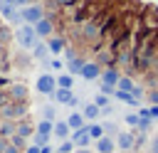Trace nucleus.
I'll use <instances>...</instances> for the list:
<instances>
[{"label":"nucleus","instance_id":"obj_1","mask_svg":"<svg viewBox=\"0 0 158 153\" xmlns=\"http://www.w3.org/2000/svg\"><path fill=\"white\" fill-rule=\"evenodd\" d=\"M15 39H17V44H20L22 49H35V44L40 42V35H37L35 25L22 22V25L15 30Z\"/></svg>","mask_w":158,"mask_h":153},{"label":"nucleus","instance_id":"obj_2","mask_svg":"<svg viewBox=\"0 0 158 153\" xmlns=\"http://www.w3.org/2000/svg\"><path fill=\"white\" fill-rule=\"evenodd\" d=\"M35 89H37L40 94H44V96H54V91L59 89V86H57V76H54V74H49V72L40 74V76H37V81H35Z\"/></svg>","mask_w":158,"mask_h":153},{"label":"nucleus","instance_id":"obj_3","mask_svg":"<svg viewBox=\"0 0 158 153\" xmlns=\"http://www.w3.org/2000/svg\"><path fill=\"white\" fill-rule=\"evenodd\" d=\"M116 148H118V151H123V153L136 151V128L118 131V133H116Z\"/></svg>","mask_w":158,"mask_h":153},{"label":"nucleus","instance_id":"obj_4","mask_svg":"<svg viewBox=\"0 0 158 153\" xmlns=\"http://www.w3.org/2000/svg\"><path fill=\"white\" fill-rule=\"evenodd\" d=\"M20 17H22V22H27V25H37V22L44 20L47 15H44V7H42V5H25V7L20 10Z\"/></svg>","mask_w":158,"mask_h":153},{"label":"nucleus","instance_id":"obj_5","mask_svg":"<svg viewBox=\"0 0 158 153\" xmlns=\"http://www.w3.org/2000/svg\"><path fill=\"white\" fill-rule=\"evenodd\" d=\"M0 114H2V118L15 121V118H22L27 114V106H25V101H12V104H5L0 109Z\"/></svg>","mask_w":158,"mask_h":153},{"label":"nucleus","instance_id":"obj_6","mask_svg":"<svg viewBox=\"0 0 158 153\" xmlns=\"http://www.w3.org/2000/svg\"><path fill=\"white\" fill-rule=\"evenodd\" d=\"M0 15L7 20V22H20L22 17H20V10H17V5L12 2V0H0Z\"/></svg>","mask_w":158,"mask_h":153},{"label":"nucleus","instance_id":"obj_7","mask_svg":"<svg viewBox=\"0 0 158 153\" xmlns=\"http://www.w3.org/2000/svg\"><path fill=\"white\" fill-rule=\"evenodd\" d=\"M101 72H104V69H101V64H99V62H86L79 76H81V79H86V81H94V79H101Z\"/></svg>","mask_w":158,"mask_h":153},{"label":"nucleus","instance_id":"obj_8","mask_svg":"<svg viewBox=\"0 0 158 153\" xmlns=\"http://www.w3.org/2000/svg\"><path fill=\"white\" fill-rule=\"evenodd\" d=\"M72 141H74L77 148H89V146L94 143V138L89 136V128H86V126L79 128V131H72Z\"/></svg>","mask_w":158,"mask_h":153},{"label":"nucleus","instance_id":"obj_9","mask_svg":"<svg viewBox=\"0 0 158 153\" xmlns=\"http://www.w3.org/2000/svg\"><path fill=\"white\" fill-rule=\"evenodd\" d=\"M54 101H57V104H64V106H77V104H79V99L74 96L72 89H57V91H54Z\"/></svg>","mask_w":158,"mask_h":153},{"label":"nucleus","instance_id":"obj_10","mask_svg":"<svg viewBox=\"0 0 158 153\" xmlns=\"http://www.w3.org/2000/svg\"><path fill=\"white\" fill-rule=\"evenodd\" d=\"M118 79H121L118 67H106V69L101 72V86H116Z\"/></svg>","mask_w":158,"mask_h":153},{"label":"nucleus","instance_id":"obj_11","mask_svg":"<svg viewBox=\"0 0 158 153\" xmlns=\"http://www.w3.org/2000/svg\"><path fill=\"white\" fill-rule=\"evenodd\" d=\"M94 146H96V153H116V151H118L114 136H104V138L94 141Z\"/></svg>","mask_w":158,"mask_h":153},{"label":"nucleus","instance_id":"obj_12","mask_svg":"<svg viewBox=\"0 0 158 153\" xmlns=\"http://www.w3.org/2000/svg\"><path fill=\"white\" fill-rule=\"evenodd\" d=\"M114 99L116 101H121V104H128V106H133V109H138V96L136 94H131V91H121V89H116L114 91Z\"/></svg>","mask_w":158,"mask_h":153},{"label":"nucleus","instance_id":"obj_13","mask_svg":"<svg viewBox=\"0 0 158 153\" xmlns=\"http://www.w3.org/2000/svg\"><path fill=\"white\" fill-rule=\"evenodd\" d=\"M52 136H54V138H59V141L72 138V128H69L67 118H64V121H54V131H52Z\"/></svg>","mask_w":158,"mask_h":153},{"label":"nucleus","instance_id":"obj_14","mask_svg":"<svg viewBox=\"0 0 158 153\" xmlns=\"http://www.w3.org/2000/svg\"><path fill=\"white\" fill-rule=\"evenodd\" d=\"M35 30H37V35H40V37H47V39H49V37H52V32H54V22H52L49 17H44V20H40V22L35 25Z\"/></svg>","mask_w":158,"mask_h":153},{"label":"nucleus","instance_id":"obj_15","mask_svg":"<svg viewBox=\"0 0 158 153\" xmlns=\"http://www.w3.org/2000/svg\"><path fill=\"white\" fill-rule=\"evenodd\" d=\"M67 123H69V128H72V131H79V128H84V126H86V118H84V114H81V111H72V114L67 116Z\"/></svg>","mask_w":158,"mask_h":153},{"label":"nucleus","instance_id":"obj_16","mask_svg":"<svg viewBox=\"0 0 158 153\" xmlns=\"http://www.w3.org/2000/svg\"><path fill=\"white\" fill-rule=\"evenodd\" d=\"M47 47H49V52L57 57V54H62V52L67 49V42H64V37H54V35H52V37L47 39Z\"/></svg>","mask_w":158,"mask_h":153},{"label":"nucleus","instance_id":"obj_17","mask_svg":"<svg viewBox=\"0 0 158 153\" xmlns=\"http://www.w3.org/2000/svg\"><path fill=\"white\" fill-rule=\"evenodd\" d=\"M7 94H10L12 101H25V99H27V86H25V84H10Z\"/></svg>","mask_w":158,"mask_h":153},{"label":"nucleus","instance_id":"obj_18","mask_svg":"<svg viewBox=\"0 0 158 153\" xmlns=\"http://www.w3.org/2000/svg\"><path fill=\"white\" fill-rule=\"evenodd\" d=\"M81 114H84V118L91 123V121H99V116H101V106H96L94 101H89L84 109H81Z\"/></svg>","mask_w":158,"mask_h":153},{"label":"nucleus","instance_id":"obj_19","mask_svg":"<svg viewBox=\"0 0 158 153\" xmlns=\"http://www.w3.org/2000/svg\"><path fill=\"white\" fill-rule=\"evenodd\" d=\"M86 128H89V136H91L94 141H99V138H104V136H106V128H104V123H99V121L86 123Z\"/></svg>","mask_w":158,"mask_h":153},{"label":"nucleus","instance_id":"obj_20","mask_svg":"<svg viewBox=\"0 0 158 153\" xmlns=\"http://www.w3.org/2000/svg\"><path fill=\"white\" fill-rule=\"evenodd\" d=\"M84 64H86V59H81V57H74V59H69V62H67V72L77 76V74H81Z\"/></svg>","mask_w":158,"mask_h":153},{"label":"nucleus","instance_id":"obj_21","mask_svg":"<svg viewBox=\"0 0 158 153\" xmlns=\"http://www.w3.org/2000/svg\"><path fill=\"white\" fill-rule=\"evenodd\" d=\"M136 86H138V84H136L133 76H128V74H121V79H118V84H116V89H121V91H131V94H133Z\"/></svg>","mask_w":158,"mask_h":153},{"label":"nucleus","instance_id":"obj_22","mask_svg":"<svg viewBox=\"0 0 158 153\" xmlns=\"http://www.w3.org/2000/svg\"><path fill=\"white\" fill-rule=\"evenodd\" d=\"M35 131H37V126H32V123H27V121H20L17 123V136H22V138H32L35 136Z\"/></svg>","mask_w":158,"mask_h":153},{"label":"nucleus","instance_id":"obj_23","mask_svg":"<svg viewBox=\"0 0 158 153\" xmlns=\"http://www.w3.org/2000/svg\"><path fill=\"white\" fill-rule=\"evenodd\" d=\"M15 131H17V123H12L7 118L0 123V138H10V136H15Z\"/></svg>","mask_w":158,"mask_h":153},{"label":"nucleus","instance_id":"obj_24","mask_svg":"<svg viewBox=\"0 0 158 153\" xmlns=\"http://www.w3.org/2000/svg\"><path fill=\"white\" fill-rule=\"evenodd\" d=\"M49 54H52V52H49V47H47V44H42V42H37V44H35V49H32V57H35V59H40V62H42V59H47Z\"/></svg>","mask_w":158,"mask_h":153},{"label":"nucleus","instance_id":"obj_25","mask_svg":"<svg viewBox=\"0 0 158 153\" xmlns=\"http://www.w3.org/2000/svg\"><path fill=\"white\" fill-rule=\"evenodd\" d=\"M57 86H59V89H72V86H74V74H69V72L59 74V76H57Z\"/></svg>","mask_w":158,"mask_h":153},{"label":"nucleus","instance_id":"obj_26","mask_svg":"<svg viewBox=\"0 0 158 153\" xmlns=\"http://www.w3.org/2000/svg\"><path fill=\"white\" fill-rule=\"evenodd\" d=\"M123 123H126L128 128H138V123H141V114H138V111L126 114V116H123Z\"/></svg>","mask_w":158,"mask_h":153},{"label":"nucleus","instance_id":"obj_27","mask_svg":"<svg viewBox=\"0 0 158 153\" xmlns=\"http://www.w3.org/2000/svg\"><path fill=\"white\" fill-rule=\"evenodd\" d=\"M52 131H54V121H47V118H42V121L37 123V131H35V133H44V136H52Z\"/></svg>","mask_w":158,"mask_h":153},{"label":"nucleus","instance_id":"obj_28","mask_svg":"<svg viewBox=\"0 0 158 153\" xmlns=\"http://www.w3.org/2000/svg\"><path fill=\"white\" fill-rule=\"evenodd\" d=\"M10 143L15 146V148H20V151H27V138H22V136H10Z\"/></svg>","mask_w":158,"mask_h":153},{"label":"nucleus","instance_id":"obj_29","mask_svg":"<svg viewBox=\"0 0 158 153\" xmlns=\"http://www.w3.org/2000/svg\"><path fill=\"white\" fill-rule=\"evenodd\" d=\"M74 148H77V146H74V141H72V138H67V141H62V143H59L57 153H74Z\"/></svg>","mask_w":158,"mask_h":153},{"label":"nucleus","instance_id":"obj_30","mask_svg":"<svg viewBox=\"0 0 158 153\" xmlns=\"http://www.w3.org/2000/svg\"><path fill=\"white\" fill-rule=\"evenodd\" d=\"M146 153H158V133H151V136H148V146H146Z\"/></svg>","mask_w":158,"mask_h":153},{"label":"nucleus","instance_id":"obj_31","mask_svg":"<svg viewBox=\"0 0 158 153\" xmlns=\"http://www.w3.org/2000/svg\"><path fill=\"white\" fill-rule=\"evenodd\" d=\"M94 104L104 109V106H111V99H109V94H101V91H99V94L94 96Z\"/></svg>","mask_w":158,"mask_h":153},{"label":"nucleus","instance_id":"obj_32","mask_svg":"<svg viewBox=\"0 0 158 153\" xmlns=\"http://www.w3.org/2000/svg\"><path fill=\"white\" fill-rule=\"evenodd\" d=\"M32 143L40 146V148H42V146H49V136H44V133H35V136H32Z\"/></svg>","mask_w":158,"mask_h":153},{"label":"nucleus","instance_id":"obj_33","mask_svg":"<svg viewBox=\"0 0 158 153\" xmlns=\"http://www.w3.org/2000/svg\"><path fill=\"white\" fill-rule=\"evenodd\" d=\"M146 101H148V106L158 104V89H146Z\"/></svg>","mask_w":158,"mask_h":153},{"label":"nucleus","instance_id":"obj_34","mask_svg":"<svg viewBox=\"0 0 158 153\" xmlns=\"http://www.w3.org/2000/svg\"><path fill=\"white\" fill-rule=\"evenodd\" d=\"M54 116H57L54 106H42V118H47V121H54Z\"/></svg>","mask_w":158,"mask_h":153},{"label":"nucleus","instance_id":"obj_35","mask_svg":"<svg viewBox=\"0 0 158 153\" xmlns=\"http://www.w3.org/2000/svg\"><path fill=\"white\" fill-rule=\"evenodd\" d=\"M104 128H106V136H114V138H116V133H118V126H116L114 121H106V123H104Z\"/></svg>","mask_w":158,"mask_h":153},{"label":"nucleus","instance_id":"obj_36","mask_svg":"<svg viewBox=\"0 0 158 153\" xmlns=\"http://www.w3.org/2000/svg\"><path fill=\"white\" fill-rule=\"evenodd\" d=\"M49 67H52L54 72H62V69H64V62H62L59 57H52V59H49Z\"/></svg>","mask_w":158,"mask_h":153},{"label":"nucleus","instance_id":"obj_37","mask_svg":"<svg viewBox=\"0 0 158 153\" xmlns=\"http://www.w3.org/2000/svg\"><path fill=\"white\" fill-rule=\"evenodd\" d=\"M148 109V118H158V104H153V106H146Z\"/></svg>","mask_w":158,"mask_h":153},{"label":"nucleus","instance_id":"obj_38","mask_svg":"<svg viewBox=\"0 0 158 153\" xmlns=\"http://www.w3.org/2000/svg\"><path fill=\"white\" fill-rule=\"evenodd\" d=\"M0 39H5V42H7V39H10V30H7V27H5V25H2V27H0Z\"/></svg>","mask_w":158,"mask_h":153},{"label":"nucleus","instance_id":"obj_39","mask_svg":"<svg viewBox=\"0 0 158 153\" xmlns=\"http://www.w3.org/2000/svg\"><path fill=\"white\" fill-rule=\"evenodd\" d=\"M25 153H42V148H40V146H35V143H32V146H27V151H25Z\"/></svg>","mask_w":158,"mask_h":153},{"label":"nucleus","instance_id":"obj_40","mask_svg":"<svg viewBox=\"0 0 158 153\" xmlns=\"http://www.w3.org/2000/svg\"><path fill=\"white\" fill-rule=\"evenodd\" d=\"M2 153H20V148H15V146H12V143H7V148H5V151H2Z\"/></svg>","mask_w":158,"mask_h":153},{"label":"nucleus","instance_id":"obj_41","mask_svg":"<svg viewBox=\"0 0 158 153\" xmlns=\"http://www.w3.org/2000/svg\"><path fill=\"white\" fill-rule=\"evenodd\" d=\"M111 114H114L111 106H104V109H101V116H111Z\"/></svg>","mask_w":158,"mask_h":153},{"label":"nucleus","instance_id":"obj_42","mask_svg":"<svg viewBox=\"0 0 158 153\" xmlns=\"http://www.w3.org/2000/svg\"><path fill=\"white\" fill-rule=\"evenodd\" d=\"M54 2H57V5H62V7H67V5H72L74 0H54Z\"/></svg>","mask_w":158,"mask_h":153},{"label":"nucleus","instance_id":"obj_43","mask_svg":"<svg viewBox=\"0 0 158 153\" xmlns=\"http://www.w3.org/2000/svg\"><path fill=\"white\" fill-rule=\"evenodd\" d=\"M17 7H25V5H30V0H12Z\"/></svg>","mask_w":158,"mask_h":153},{"label":"nucleus","instance_id":"obj_44","mask_svg":"<svg viewBox=\"0 0 158 153\" xmlns=\"http://www.w3.org/2000/svg\"><path fill=\"white\" fill-rule=\"evenodd\" d=\"M74 153H94V151H91V148H77Z\"/></svg>","mask_w":158,"mask_h":153},{"label":"nucleus","instance_id":"obj_45","mask_svg":"<svg viewBox=\"0 0 158 153\" xmlns=\"http://www.w3.org/2000/svg\"><path fill=\"white\" fill-rule=\"evenodd\" d=\"M42 153H52V146H42Z\"/></svg>","mask_w":158,"mask_h":153},{"label":"nucleus","instance_id":"obj_46","mask_svg":"<svg viewBox=\"0 0 158 153\" xmlns=\"http://www.w3.org/2000/svg\"><path fill=\"white\" fill-rule=\"evenodd\" d=\"M2 20H5V17H2V15H0V27H2Z\"/></svg>","mask_w":158,"mask_h":153}]
</instances>
